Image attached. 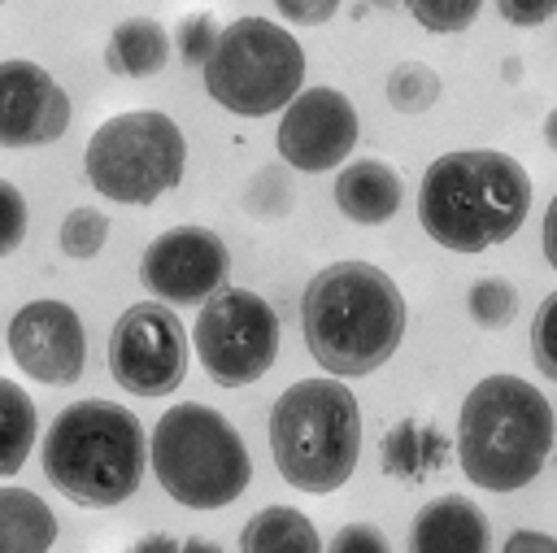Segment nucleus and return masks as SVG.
<instances>
[{"label":"nucleus","mask_w":557,"mask_h":553,"mask_svg":"<svg viewBox=\"0 0 557 553\" xmlns=\"http://www.w3.org/2000/svg\"><path fill=\"white\" fill-rule=\"evenodd\" d=\"M405 296L374 261H331L300 292L305 348L335 379L387 366L405 340Z\"/></svg>","instance_id":"1"},{"label":"nucleus","mask_w":557,"mask_h":553,"mask_svg":"<svg viewBox=\"0 0 557 553\" xmlns=\"http://www.w3.org/2000/svg\"><path fill=\"white\" fill-rule=\"evenodd\" d=\"M531 213V174L496 148L444 152L418 187V222L448 253H487L522 231Z\"/></svg>","instance_id":"2"},{"label":"nucleus","mask_w":557,"mask_h":553,"mask_svg":"<svg viewBox=\"0 0 557 553\" xmlns=\"http://www.w3.org/2000/svg\"><path fill=\"white\" fill-rule=\"evenodd\" d=\"M39 462L65 501L83 509H113L131 501L144 479L148 435L126 405L87 396L48 422Z\"/></svg>","instance_id":"3"},{"label":"nucleus","mask_w":557,"mask_h":553,"mask_svg":"<svg viewBox=\"0 0 557 553\" xmlns=\"http://www.w3.org/2000/svg\"><path fill=\"white\" fill-rule=\"evenodd\" d=\"M553 453V405L518 374H483L457 414V462L474 488L518 492Z\"/></svg>","instance_id":"4"},{"label":"nucleus","mask_w":557,"mask_h":553,"mask_svg":"<svg viewBox=\"0 0 557 553\" xmlns=\"http://www.w3.org/2000/svg\"><path fill=\"white\" fill-rule=\"evenodd\" d=\"M270 453L278 475L309 496L344 488L361 457V405L348 383L300 379L270 405Z\"/></svg>","instance_id":"5"},{"label":"nucleus","mask_w":557,"mask_h":553,"mask_svg":"<svg viewBox=\"0 0 557 553\" xmlns=\"http://www.w3.org/2000/svg\"><path fill=\"white\" fill-rule=\"evenodd\" d=\"M148 462L170 501L187 509H222L252 483V457L244 435L213 405H170L148 440Z\"/></svg>","instance_id":"6"},{"label":"nucleus","mask_w":557,"mask_h":553,"mask_svg":"<svg viewBox=\"0 0 557 553\" xmlns=\"http://www.w3.org/2000/svg\"><path fill=\"white\" fill-rule=\"evenodd\" d=\"M205 91L235 118H265L287 109L305 83V48L270 17H235L222 26L200 65Z\"/></svg>","instance_id":"7"},{"label":"nucleus","mask_w":557,"mask_h":553,"mask_svg":"<svg viewBox=\"0 0 557 553\" xmlns=\"http://www.w3.org/2000/svg\"><path fill=\"white\" fill-rule=\"evenodd\" d=\"M187 139L178 122L161 109H131L104 118L83 152L87 183L117 205H152L183 183Z\"/></svg>","instance_id":"8"},{"label":"nucleus","mask_w":557,"mask_h":553,"mask_svg":"<svg viewBox=\"0 0 557 553\" xmlns=\"http://www.w3.org/2000/svg\"><path fill=\"white\" fill-rule=\"evenodd\" d=\"M278 344H283L278 314L252 287L213 292L200 305L196 327H191V348L218 388L257 383L278 361Z\"/></svg>","instance_id":"9"},{"label":"nucleus","mask_w":557,"mask_h":553,"mask_svg":"<svg viewBox=\"0 0 557 553\" xmlns=\"http://www.w3.org/2000/svg\"><path fill=\"white\" fill-rule=\"evenodd\" d=\"M187 331L165 300H135L109 331V374L131 396H170L187 379Z\"/></svg>","instance_id":"10"},{"label":"nucleus","mask_w":557,"mask_h":553,"mask_svg":"<svg viewBox=\"0 0 557 553\" xmlns=\"http://www.w3.org/2000/svg\"><path fill=\"white\" fill-rule=\"evenodd\" d=\"M361 118L357 105L339 87H300V96L283 109L274 148L300 174L339 170L357 148Z\"/></svg>","instance_id":"11"},{"label":"nucleus","mask_w":557,"mask_h":553,"mask_svg":"<svg viewBox=\"0 0 557 553\" xmlns=\"http://www.w3.org/2000/svg\"><path fill=\"white\" fill-rule=\"evenodd\" d=\"M226 274L231 253L222 235L191 222L161 231L139 257V279L165 305H205L213 292L226 287Z\"/></svg>","instance_id":"12"},{"label":"nucleus","mask_w":557,"mask_h":553,"mask_svg":"<svg viewBox=\"0 0 557 553\" xmlns=\"http://www.w3.org/2000/svg\"><path fill=\"white\" fill-rule=\"evenodd\" d=\"M9 357L17 361V370L44 388H65L78 383L83 366H87V331L74 305L57 300V296H39L26 300L13 318H9Z\"/></svg>","instance_id":"13"},{"label":"nucleus","mask_w":557,"mask_h":553,"mask_svg":"<svg viewBox=\"0 0 557 553\" xmlns=\"http://www.w3.org/2000/svg\"><path fill=\"white\" fill-rule=\"evenodd\" d=\"M74 105L65 87L26 57L0 61V148H39L70 131Z\"/></svg>","instance_id":"14"},{"label":"nucleus","mask_w":557,"mask_h":553,"mask_svg":"<svg viewBox=\"0 0 557 553\" xmlns=\"http://www.w3.org/2000/svg\"><path fill=\"white\" fill-rule=\"evenodd\" d=\"M492 527L470 496H435L409 523V553H487Z\"/></svg>","instance_id":"15"},{"label":"nucleus","mask_w":557,"mask_h":553,"mask_svg":"<svg viewBox=\"0 0 557 553\" xmlns=\"http://www.w3.org/2000/svg\"><path fill=\"white\" fill-rule=\"evenodd\" d=\"M400 174L379 161V157H357V161H344L339 174H335V205L348 222L357 226H383L396 218L400 209Z\"/></svg>","instance_id":"16"},{"label":"nucleus","mask_w":557,"mask_h":553,"mask_svg":"<svg viewBox=\"0 0 557 553\" xmlns=\"http://www.w3.org/2000/svg\"><path fill=\"white\" fill-rule=\"evenodd\" d=\"M104 65L117 78H152L170 65V30L157 17H126L104 44Z\"/></svg>","instance_id":"17"},{"label":"nucleus","mask_w":557,"mask_h":553,"mask_svg":"<svg viewBox=\"0 0 557 553\" xmlns=\"http://www.w3.org/2000/svg\"><path fill=\"white\" fill-rule=\"evenodd\" d=\"M57 544V514L30 488H0V553H48Z\"/></svg>","instance_id":"18"},{"label":"nucleus","mask_w":557,"mask_h":553,"mask_svg":"<svg viewBox=\"0 0 557 553\" xmlns=\"http://www.w3.org/2000/svg\"><path fill=\"white\" fill-rule=\"evenodd\" d=\"M239 553H322V540L296 505H265L244 523Z\"/></svg>","instance_id":"19"},{"label":"nucleus","mask_w":557,"mask_h":553,"mask_svg":"<svg viewBox=\"0 0 557 553\" xmlns=\"http://www.w3.org/2000/svg\"><path fill=\"white\" fill-rule=\"evenodd\" d=\"M35 435H39V409L30 392L0 374V479H13L26 466Z\"/></svg>","instance_id":"20"},{"label":"nucleus","mask_w":557,"mask_h":553,"mask_svg":"<svg viewBox=\"0 0 557 553\" xmlns=\"http://www.w3.org/2000/svg\"><path fill=\"white\" fill-rule=\"evenodd\" d=\"M383 91H387V105H392L396 113H426V109L440 100L444 83H440V74H435L426 61H400V65L387 74Z\"/></svg>","instance_id":"21"},{"label":"nucleus","mask_w":557,"mask_h":553,"mask_svg":"<svg viewBox=\"0 0 557 553\" xmlns=\"http://www.w3.org/2000/svg\"><path fill=\"white\" fill-rule=\"evenodd\" d=\"M466 314H470L474 327L500 331V327H509V322L518 318V287H513L509 279H500V274H487V279L470 283V292H466Z\"/></svg>","instance_id":"22"},{"label":"nucleus","mask_w":557,"mask_h":553,"mask_svg":"<svg viewBox=\"0 0 557 553\" xmlns=\"http://www.w3.org/2000/svg\"><path fill=\"white\" fill-rule=\"evenodd\" d=\"M57 239H61V253H65V257L91 261V257L104 248V239H109V218H104L100 209H91V205H74V209L61 218Z\"/></svg>","instance_id":"23"},{"label":"nucleus","mask_w":557,"mask_h":553,"mask_svg":"<svg viewBox=\"0 0 557 553\" xmlns=\"http://www.w3.org/2000/svg\"><path fill=\"white\" fill-rule=\"evenodd\" d=\"M483 0H409V13L431 35H461L479 17Z\"/></svg>","instance_id":"24"},{"label":"nucleus","mask_w":557,"mask_h":553,"mask_svg":"<svg viewBox=\"0 0 557 553\" xmlns=\"http://www.w3.org/2000/svg\"><path fill=\"white\" fill-rule=\"evenodd\" d=\"M218 35H222V26H218V17H213L209 9L187 13V17L178 22V30H174V39H178V57H183L187 65H205L209 52H213V44H218Z\"/></svg>","instance_id":"25"},{"label":"nucleus","mask_w":557,"mask_h":553,"mask_svg":"<svg viewBox=\"0 0 557 553\" xmlns=\"http://www.w3.org/2000/svg\"><path fill=\"white\" fill-rule=\"evenodd\" d=\"M531 357L540 366V374H548L557 383V292H548L535 309L531 322Z\"/></svg>","instance_id":"26"},{"label":"nucleus","mask_w":557,"mask_h":553,"mask_svg":"<svg viewBox=\"0 0 557 553\" xmlns=\"http://www.w3.org/2000/svg\"><path fill=\"white\" fill-rule=\"evenodd\" d=\"M426 435H431V431H422L418 422H400V427H392V435H387V444H383V462H387V470H392V475H422L426 466H422L418 444H422Z\"/></svg>","instance_id":"27"},{"label":"nucleus","mask_w":557,"mask_h":553,"mask_svg":"<svg viewBox=\"0 0 557 553\" xmlns=\"http://www.w3.org/2000/svg\"><path fill=\"white\" fill-rule=\"evenodd\" d=\"M26 222H30L26 196L17 192V183L0 179V257L17 253V244L26 239Z\"/></svg>","instance_id":"28"},{"label":"nucleus","mask_w":557,"mask_h":553,"mask_svg":"<svg viewBox=\"0 0 557 553\" xmlns=\"http://www.w3.org/2000/svg\"><path fill=\"white\" fill-rule=\"evenodd\" d=\"M326 553H392V549H387V536L374 523H344L331 536Z\"/></svg>","instance_id":"29"},{"label":"nucleus","mask_w":557,"mask_h":553,"mask_svg":"<svg viewBox=\"0 0 557 553\" xmlns=\"http://www.w3.org/2000/svg\"><path fill=\"white\" fill-rule=\"evenodd\" d=\"M344 0H274V9L296 26H322L339 13Z\"/></svg>","instance_id":"30"},{"label":"nucleus","mask_w":557,"mask_h":553,"mask_svg":"<svg viewBox=\"0 0 557 553\" xmlns=\"http://www.w3.org/2000/svg\"><path fill=\"white\" fill-rule=\"evenodd\" d=\"M496 13L509 26H544L557 13V0H496Z\"/></svg>","instance_id":"31"},{"label":"nucleus","mask_w":557,"mask_h":553,"mask_svg":"<svg viewBox=\"0 0 557 553\" xmlns=\"http://www.w3.org/2000/svg\"><path fill=\"white\" fill-rule=\"evenodd\" d=\"M505 553H557V536L522 527V531H513V536L505 540Z\"/></svg>","instance_id":"32"},{"label":"nucleus","mask_w":557,"mask_h":553,"mask_svg":"<svg viewBox=\"0 0 557 553\" xmlns=\"http://www.w3.org/2000/svg\"><path fill=\"white\" fill-rule=\"evenodd\" d=\"M540 244H544L548 266L557 270V192H553V200H548V209H544V222H540Z\"/></svg>","instance_id":"33"},{"label":"nucleus","mask_w":557,"mask_h":553,"mask_svg":"<svg viewBox=\"0 0 557 553\" xmlns=\"http://www.w3.org/2000/svg\"><path fill=\"white\" fill-rule=\"evenodd\" d=\"M131 553H183V540H174V536H165V531H148V536L135 540Z\"/></svg>","instance_id":"34"},{"label":"nucleus","mask_w":557,"mask_h":553,"mask_svg":"<svg viewBox=\"0 0 557 553\" xmlns=\"http://www.w3.org/2000/svg\"><path fill=\"white\" fill-rule=\"evenodd\" d=\"M183 553H226V549L213 544V540H205V536H191V540H183Z\"/></svg>","instance_id":"35"},{"label":"nucleus","mask_w":557,"mask_h":553,"mask_svg":"<svg viewBox=\"0 0 557 553\" xmlns=\"http://www.w3.org/2000/svg\"><path fill=\"white\" fill-rule=\"evenodd\" d=\"M544 144L557 152V105L548 109V118H544Z\"/></svg>","instance_id":"36"},{"label":"nucleus","mask_w":557,"mask_h":553,"mask_svg":"<svg viewBox=\"0 0 557 553\" xmlns=\"http://www.w3.org/2000/svg\"><path fill=\"white\" fill-rule=\"evenodd\" d=\"M0 4H4V0H0Z\"/></svg>","instance_id":"37"}]
</instances>
